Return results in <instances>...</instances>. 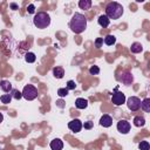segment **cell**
<instances>
[{
	"label": "cell",
	"mask_w": 150,
	"mask_h": 150,
	"mask_svg": "<svg viewBox=\"0 0 150 150\" xmlns=\"http://www.w3.org/2000/svg\"><path fill=\"white\" fill-rule=\"evenodd\" d=\"M69 27L75 34H81L87 28V19H86V16L83 14H81V13L73 14V16L70 19V22H69Z\"/></svg>",
	"instance_id": "1"
},
{
	"label": "cell",
	"mask_w": 150,
	"mask_h": 150,
	"mask_svg": "<svg viewBox=\"0 0 150 150\" xmlns=\"http://www.w3.org/2000/svg\"><path fill=\"white\" fill-rule=\"evenodd\" d=\"M105 15L110 20H117L123 15V6L116 1H111L105 7Z\"/></svg>",
	"instance_id": "2"
},
{
	"label": "cell",
	"mask_w": 150,
	"mask_h": 150,
	"mask_svg": "<svg viewBox=\"0 0 150 150\" xmlns=\"http://www.w3.org/2000/svg\"><path fill=\"white\" fill-rule=\"evenodd\" d=\"M33 23L35 27L40 28V29H43V28H47L49 25H50V16L49 14H47L46 12H39L34 15L33 18Z\"/></svg>",
	"instance_id": "3"
},
{
	"label": "cell",
	"mask_w": 150,
	"mask_h": 150,
	"mask_svg": "<svg viewBox=\"0 0 150 150\" xmlns=\"http://www.w3.org/2000/svg\"><path fill=\"white\" fill-rule=\"evenodd\" d=\"M21 93L22 97H25L27 101H33L38 97V89L33 84H26Z\"/></svg>",
	"instance_id": "4"
},
{
	"label": "cell",
	"mask_w": 150,
	"mask_h": 150,
	"mask_svg": "<svg viewBox=\"0 0 150 150\" xmlns=\"http://www.w3.org/2000/svg\"><path fill=\"white\" fill-rule=\"evenodd\" d=\"M125 95L122 93V91H118L117 90V87L115 88V91L112 93V96H111V102L112 104L115 105H122L124 102H125Z\"/></svg>",
	"instance_id": "5"
},
{
	"label": "cell",
	"mask_w": 150,
	"mask_h": 150,
	"mask_svg": "<svg viewBox=\"0 0 150 150\" xmlns=\"http://www.w3.org/2000/svg\"><path fill=\"white\" fill-rule=\"evenodd\" d=\"M127 105L131 111H137L141 108V100L137 96H130L127 100Z\"/></svg>",
	"instance_id": "6"
},
{
	"label": "cell",
	"mask_w": 150,
	"mask_h": 150,
	"mask_svg": "<svg viewBox=\"0 0 150 150\" xmlns=\"http://www.w3.org/2000/svg\"><path fill=\"white\" fill-rule=\"evenodd\" d=\"M130 128H131V125L127 120H120L117 122V130L123 135L128 134L130 131Z\"/></svg>",
	"instance_id": "7"
},
{
	"label": "cell",
	"mask_w": 150,
	"mask_h": 150,
	"mask_svg": "<svg viewBox=\"0 0 150 150\" xmlns=\"http://www.w3.org/2000/svg\"><path fill=\"white\" fill-rule=\"evenodd\" d=\"M68 128L74 132H79L82 129V122L79 118H74L68 123Z\"/></svg>",
	"instance_id": "8"
},
{
	"label": "cell",
	"mask_w": 150,
	"mask_h": 150,
	"mask_svg": "<svg viewBox=\"0 0 150 150\" xmlns=\"http://www.w3.org/2000/svg\"><path fill=\"white\" fill-rule=\"evenodd\" d=\"M121 75H122V76L120 77V81H121L123 84L129 86V84L132 83V81H134V76H132V74H131L130 71H123Z\"/></svg>",
	"instance_id": "9"
},
{
	"label": "cell",
	"mask_w": 150,
	"mask_h": 150,
	"mask_svg": "<svg viewBox=\"0 0 150 150\" xmlns=\"http://www.w3.org/2000/svg\"><path fill=\"white\" fill-rule=\"evenodd\" d=\"M100 124L102 125V127H104V128H109V127H111V124H112V118H111V116L110 115H103L101 118H100Z\"/></svg>",
	"instance_id": "10"
},
{
	"label": "cell",
	"mask_w": 150,
	"mask_h": 150,
	"mask_svg": "<svg viewBox=\"0 0 150 150\" xmlns=\"http://www.w3.org/2000/svg\"><path fill=\"white\" fill-rule=\"evenodd\" d=\"M52 150H62L63 149V142L60 138H54L49 144Z\"/></svg>",
	"instance_id": "11"
},
{
	"label": "cell",
	"mask_w": 150,
	"mask_h": 150,
	"mask_svg": "<svg viewBox=\"0 0 150 150\" xmlns=\"http://www.w3.org/2000/svg\"><path fill=\"white\" fill-rule=\"evenodd\" d=\"M97 22H98V25H100L101 27L107 28V27L109 26V23H110V20L107 18V15H105V14H102V15H100V16H98Z\"/></svg>",
	"instance_id": "12"
},
{
	"label": "cell",
	"mask_w": 150,
	"mask_h": 150,
	"mask_svg": "<svg viewBox=\"0 0 150 150\" xmlns=\"http://www.w3.org/2000/svg\"><path fill=\"white\" fill-rule=\"evenodd\" d=\"M75 107L77 109H86L88 107V101L86 98H82V97H79L75 100Z\"/></svg>",
	"instance_id": "13"
},
{
	"label": "cell",
	"mask_w": 150,
	"mask_h": 150,
	"mask_svg": "<svg viewBox=\"0 0 150 150\" xmlns=\"http://www.w3.org/2000/svg\"><path fill=\"white\" fill-rule=\"evenodd\" d=\"M0 88H1L2 91L9 93V91H12V83L9 81H7V80H2L0 82Z\"/></svg>",
	"instance_id": "14"
},
{
	"label": "cell",
	"mask_w": 150,
	"mask_h": 150,
	"mask_svg": "<svg viewBox=\"0 0 150 150\" xmlns=\"http://www.w3.org/2000/svg\"><path fill=\"white\" fill-rule=\"evenodd\" d=\"M130 50H131V53H134V54L141 53V52L143 50V46H142L141 42H134V43L131 45V47H130Z\"/></svg>",
	"instance_id": "15"
},
{
	"label": "cell",
	"mask_w": 150,
	"mask_h": 150,
	"mask_svg": "<svg viewBox=\"0 0 150 150\" xmlns=\"http://www.w3.org/2000/svg\"><path fill=\"white\" fill-rule=\"evenodd\" d=\"M134 125L135 127H138V128H141V127H144V124H145V118L143 117V116H136V117H134Z\"/></svg>",
	"instance_id": "16"
},
{
	"label": "cell",
	"mask_w": 150,
	"mask_h": 150,
	"mask_svg": "<svg viewBox=\"0 0 150 150\" xmlns=\"http://www.w3.org/2000/svg\"><path fill=\"white\" fill-rule=\"evenodd\" d=\"M53 75H54L56 79H62V77L64 76V70H63V68H61V67H55V68H53Z\"/></svg>",
	"instance_id": "17"
},
{
	"label": "cell",
	"mask_w": 150,
	"mask_h": 150,
	"mask_svg": "<svg viewBox=\"0 0 150 150\" xmlns=\"http://www.w3.org/2000/svg\"><path fill=\"white\" fill-rule=\"evenodd\" d=\"M93 2L90 0H80L79 1V7L81 9H90Z\"/></svg>",
	"instance_id": "18"
},
{
	"label": "cell",
	"mask_w": 150,
	"mask_h": 150,
	"mask_svg": "<svg viewBox=\"0 0 150 150\" xmlns=\"http://www.w3.org/2000/svg\"><path fill=\"white\" fill-rule=\"evenodd\" d=\"M141 108L145 112H149L150 111V98H144L143 101H141Z\"/></svg>",
	"instance_id": "19"
},
{
	"label": "cell",
	"mask_w": 150,
	"mask_h": 150,
	"mask_svg": "<svg viewBox=\"0 0 150 150\" xmlns=\"http://www.w3.org/2000/svg\"><path fill=\"white\" fill-rule=\"evenodd\" d=\"M103 42H104L107 46H111V45H114V43L116 42V38H115L114 35L109 34V35H107V36L103 39Z\"/></svg>",
	"instance_id": "20"
},
{
	"label": "cell",
	"mask_w": 150,
	"mask_h": 150,
	"mask_svg": "<svg viewBox=\"0 0 150 150\" xmlns=\"http://www.w3.org/2000/svg\"><path fill=\"white\" fill-rule=\"evenodd\" d=\"M25 60H26V62H28V63H33V62H35L36 56H35L34 53L28 52V53H26V55H25Z\"/></svg>",
	"instance_id": "21"
},
{
	"label": "cell",
	"mask_w": 150,
	"mask_h": 150,
	"mask_svg": "<svg viewBox=\"0 0 150 150\" xmlns=\"http://www.w3.org/2000/svg\"><path fill=\"white\" fill-rule=\"evenodd\" d=\"M12 98H13V97H12L11 94H5V95H1V96H0V101H1L2 103H5V104L11 103Z\"/></svg>",
	"instance_id": "22"
},
{
	"label": "cell",
	"mask_w": 150,
	"mask_h": 150,
	"mask_svg": "<svg viewBox=\"0 0 150 150\" xmlns=\"http://www.w3.org/2000/svg\"><path fill=\"white\" fill-rule=\"evenodd\" d=\"M139 150H150V144L148 141H141V143L138 144Z\"/></svg>",
	"instance_id": "23"
},
{
	"label": "cell",
	"mask_w": 150,
	"mask_h": 150,
	"mask_svg": "<svg viewBox=\"0 0 150 150\" xmlns=\"http://www.w3.org/2000/svg\"><path fill=\"white\" fill-rule=\"evenodd\" d=\"M12 97L13 98H15V100H20L21 97H22V93L21 91H19V90H16V89H12Z\"/></svg>",
	"instance_id": "24"
},
{
	"label": "cell",
	"mask_w": 150,
	"mask_h": 150,
	"mask_svg": "<svg viewBox=\"0 0 150 150\" xmlns=\"http://www.w3.org/2000/svg\"><path fill=\"white\" fill-rule=\"evenodd\" d=\"M68 89L67 88H59L57 89V95L60 96V97H66L67 95H68Z\"/></svg>",
	"instance_id": "25"
},
{
	"label": "cell",
	"mask_w": 150,
	"mask_h": 150,
	"mask_svg": "<svg viewBox=\"0 0 150 150\" xmlns=\"http://www.w3.org/2000/svg\"><path fill=\"white\" fill-rule=\"evenodd\" d=\"M89 73H90L91 75H97V74L100 73V68H98L97 66H91V67L89 68Z\"/></svg>",
	"instance_id": "26"
},
{
	"label": "cell",
	"mask_w": 150,
	"mask_h": 150,
	"mask_svg": "<svg viewBox=\"0 0 150 150\" xmlns=\"http://www.w3.org/2000/svg\"><path fill=\"white\" fill-rule=\"evenodd\" d=\"M68 90H74L75 88H76V84H75V82L73 81V80H69L68 82H67V87H66Z\"/></svg>",
	"instance_id": "27"
},
{
	"label": "cell",
	"mask_w": 150,
	"mask_h": 150,
	"mask_svg": "<svg viewBox=\"0 0 150 150\" xmlns=\"http://www.w3.org/2000/svg\"><path fill=\"white\" fill-rule=\"evenodd\" d=\"M94 127V122H91V121H87V122H84V123H82V128H84V129H91Z\"/></svg>",
	"instance_id": "28"
},
{
	"label": "cell",
	"mask_w": 150,
	"mask_h": 150,
	"mask_svg": "<svg viewBox=\"0 0 150 150\" xmlns=\"http://www.w3.org/2000/svg\"><path fill=\"white\" fill-rule=\"evenodd\" d=\"M102 45H103V38H97L95 40V47L96 48H101Z\"/></svg>",
	"instance_id": "29"
},
{
	"label": "cell",
	"mask_w": 150,
	"mask_h": 150,
	"mask_svg": "<svg viewBox=\"0 0 150 150\" xmlns=\"http://www.w3.org/2000/svg\"><path fill=\"white\" fill-rule=\"evenodd\" d=\"M27 12H28L29 14H34V13H35V6H34L33 4L28 5V7H27Z\"/></svg>",
	"instance_id": "30"
},
{
	"label": "cell",
	"mask_w": 150,
	"mask_h": 150,
	"mask_svg": "<svg viewBox=\"0 0 150 150\" xmlns=\"http://www.w3.org/2000/svg\"><path fill=\"white\" fill-rule=\"evenodd\" d=\"M9 7H11L12 9H18V5H16V4H14V2H12V4L9 5Z\"/></svg>",
	"instance_id": "31"
},
{
	"label": "cell",
	"mask_w": 150,
	"mask_h": 150,
	"mask_svg": "<svg viewBox=\"0 0 150 150\" xmlns=\"http://www.w3.org/2000/svg\"><path fill=\"white\" fill-rule=\"evenodd\" d=\"M2 121H4V115H2L1 112H0V123H1Z\"/></svg>",
	"instance_id": "32"
}]
</instances>
